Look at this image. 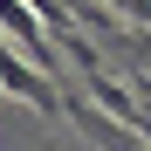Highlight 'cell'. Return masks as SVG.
Segmentation results:
<instances>
[{
  "instance_id": "cell-1",
  "label": "cell",
  "mask_w": 151,
  "mask_h": 151,
  "mask_svg": "<svg viewBox=\"0 0 151 151\" xmlns=\"http://www.w3.org/2000/svg\"><path fill=\"white\" fill-rule=\"evenodd\" d=\"M0 28H7V35L21 41L14 55L28 62V69L41 76V83L55 76V55H48V35H41V21H35V7H21V0H0Z\"/></svg>"
},
{
  "instance_id": "cell-2",
  "label": "cell",
  "mask_w": 151,
  "mask_h": 151,
  "mask_svg": "<svg viewBox=\"0 0 151 151\" xmlns=\"http://www.w3.org/2000/svg\"><path fill=\"white\" fill-rule=\"evenodd\" d=\"M62 117H69V124H76V131H83V137H89L96 151H144V144H137L131 131H124V124H110L103 110H96L83 89H69V96H62Z\"/></svg>"
}]
</instances>
